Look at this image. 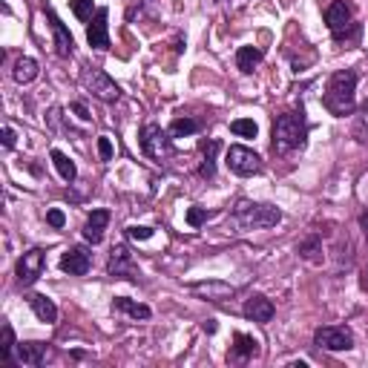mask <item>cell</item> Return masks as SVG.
<instances>
[{"label": "cell", "mask_w": 368, "mask_h": 368, "mask_svg": "<svg viewBox=\"0 0 368 368\" xmlns=\"http://www.w3.org/2000/svg\"><path fill=\"white\" fill-rule=\"evenodd\" d=\"M354 98H357V72L354 69L334 72L328 87H325V95H323L325 110L331 116H337V118L351 116L354 113Z\"/></svg>", "instance_id": "obj_1"}, {"label": "cell", "mask_w": 368, "mask_h": 368, "mask_svg": "<svg viewBox=\"0 0 368 368\" xmlns=\"http://www.w3.org/2000/svg\"><path fill=\"white\" fill-rule=\"evenodd\" d=\"M308 138V124L302 113H282L274 121V152L288 155L294 150H302Z\"/></svg>", "instance_id": "obj_2"}, {"label": "cell", "mask_w": 368, "mask_h": 368, "mask_svg": "<svg viewBox=\"0 0 368 368\" xmlns=\"http://www.w3.org/2000/svg\"><path fill=\"white\" fill-rule=\"evenodd\" d=\"M282 222V210L274 204H256L250 199H242L233 207V225L242 230H253V228H274Z\"/></svg>", "instance_id": "obj_3"}, {"label": "cell", "mask_w": 368, "mask_h": 368, "mask_svg": "<svg viewBox=\"0 0 368 368\" xmlns=\"http://www.w3.org/2000/svg\"><path fill=\"white\" fill-rule=\"evenodd\" d=\"M138 141H141V150L147 159H155V162H162L165 155L173 152V141H170V133L162 130L159 124H144L141 133H138Z\"/></svg>", "instance_id": "obj_4"}, {"label": "cell", "mask_w": 368, "mask_h": 368, "mask_svg": "<svg viewBox=\"0 0 368 368\" xmlns=\"http://www.w3.org/2000/svg\"><path fill=\"white\" fill-rule=\"evenodd\" d=\"M313 345L325 351H351L354 348V334L345 325H323L313 331Z\"/></svg>", "instance_id": "obj_5"}, {"label": "cell", "mask_w": 368, "mask_h": 368, "mask_svg": "<svg viewBox=\"0 0 368 368\" xmlns=\"http://www.w3.org/2000/svg\"><path fill=\"white\" fill-rule=\"evenodd\" d=\"M225 162H228V170H230V173H236V176H242V179L262 173V159H259V155H256L253 150H247V147H239V144L228 150Z\"/></svg>", "instance_id": "obj_6"}, {"label": "cell", "mask_w": 368, "mask_h": 368, "mask_svg": "<svg viewBox=\"0 0 368 368\" xmlns=\"http://www.w3.org/2000/svg\"><path fill=\"white\" fill-rule=\"evenodd\" d=\"M84 84H87V89L95 95V98H101V101H118L121 98V87L104 72V69H87L84 72Z\"/></svg>", "instance_id": "obj_7"}, {"label": "cell", "mask_w": 368, "mask_h": 368, "mask_svg": "<svg viewBox=\"0 0 368 368\" xmlns=\"http://www.w3.org/2000/svg\"><path fill=\"white\" fill-rule=\"evenodd\" d=\"M43 265H46V256H43L40 247L26 250V253L21 256V262H18V282H21L23 288L35 285V282L40 279V274H43Z\"/></svg>", "instance_id": "obj_8"}, {"label": "cell", "mask_w": 368, "mask_h": 368, "mask_svg": "<svg viewBox=\"0 0 368 368\" xmlns=\"http://www.w3.org/2000/svg\"><path fill=\"white\" fill-rule=\"evenodd\" d=\"M107 274L118 277V279H133L135 277V262L127 245H113L110 250V262H107Z\"/></svg>", "instance_id": "obj_9"}, {"label": "cell", "mask_w": 368, "mask_h": 368, "mask_svg": "<svg viewBox=\"0 0 368 368\" xmlns=\"http://www.w3.org/2000/svg\"><path fill=\"white\" fill-rule=\"evenodd\" d=\"M107 18H110V12L107 9H95V18H92V23L87 26V40H89V46H95V49H110V23H107Z\"/></svg>", "instance_id": "obj_10"}, {"label": "cell", "mask_w": 368, "mask_h": 368, "mask_svg": "<svg viewBox=\"0 0 368 368\" xmlns=\"http://www.w3.org/2000/svg\"><path fill=\"white\" fill-rule=\"evenodd\" d=\"M89 268H92V256H89L81 245L69 247V250L61 256V271L69 274V277H84Z\"/></svg>", "instance_id": "obj_11"}, {"label": "cell", "mask_w": 368, "mask_h": 368, "mask_svg": "<svg viewBox=\"0 0 368 368\" xmlns=\"http://www.w3.org/2000/svg\"><path fill=\"white\" fill-rule=\"evenodd\" d=\"M46 18H49V26H52V35H55V52L61 58H72V52H75V40H72V35H69V29L61 23V18L52 12V9H46Z\"/></svg>", "instance_id": "obj_12"}, {"label": "cell", "mask_w": 368, "mask_h": 368, "mask_svg": "<svg viewBox=\"0 0 368 368\" xmlns=\"http://www.w3.org/2000/svg\"><path fill=\"white\" fill-rule=\"evenodd\" d=\"M274 302L268 299V296H262V294H253V296H247V302H245V308H242V313L247 320H253V323H271L274 320Z\"/></svg>", "instance_id": "obj_13"}, {"label": "cell", "mask_w": 368, "mask_h": 368, "mask_svg": "<svg viewBox=\"0 0 368 368\" xmlns=\"http://www.w3.org/2000/svg\"><path fill=\"white\" fill-rule=\"evenodd\" d=\"M325 23L337 35V32H342V29H348L354 23V9L345 4V0H334V4L325 9Z\"/></svg>", "instance_id": "obj_14"}, {"label": "cell", "mask_w": 368, "mask_h": 368, "mask_svg": "<svg viewBox=\"0 0 368 368\" xmlns=\"http://www.w3.org/2000/svg\"><path fill=\"white\" fill-rule=\"evenodd\" d=\"M190 291L199 294V296H204L207 302H225V299H230V296L236 294L233 285H228V282H216V279H210V282H193Z\"/></svg>", "instance_id": "obj_15"}, {"label": "cell", "mask_w": 368, "mask_h": 368, "mask_svg": "<svg viewBox=\"0 0 368 368\" xmlns=\"http://www.w3.org/2000/svg\"><path fill=\"white\" fill-rule=\"evenodd\" d=\"M259 354V340H253L250 334H233V348H230V354H228V359L230 362H247V359H253Z\"/></svg>", "instance_id": "obj_16"}, {"label": "cell", "mask_w": 368, "mask_h": 368, "mask_svg": "<svg viewBox=\"0 0 368 368\" xmlns=\"http://www.w3.org/2000/svg\"><path fill=\"white\" fill-rule=\"evenodd\" d=\"M107 225H110V210H92V213L87 216V222H84V239L98 245L104 239Z\"/></svg>", "instance_id": "obj_17"}, {"label": "cell", "mask_w": 368, "mask_h": 368, "mask_svg": "<svg viewBox=\"0 0 368 368\" xmlns=\"http://www.w3.org/2000/svg\"><path fill=\"white\" fill-rule=\"evenodd\" d=\"M219 147H222V144H219L216 138H201V141H199V150H201V155H204L199 173H201L204 179H213V176H216V152H219Z\"/></svg>", "instance_id": "obj_18"}, {"label": "cell", "mask_w": 368, "mask_h": 368, "mask_svg": "<svg viewBox=\"0 0 368 368\" xmlns=\"http://www.w3.org/2000/svg\"><path fill=\"white\" fill-rule=\"evenodd\" d=\"M15 359H18L21 365H43V359H46V345H43V342H18Z\"/></svg>", "instance_id": "obj_19"}, {"label": "cell", "mask_w": 368, "mask_h": 368, "mask_svg": "<svg viewBox=\"0 0 368 368\" xmlns=\"http://www.w3.org/2000/svg\"><path fill=\"white\" fill-rule=\"evenodd\" d=\"M29 305H32L35 317H38L40 323H55V320H58V305L52 302L46 294H32V296H29Z\"/></svg>", "instance_id": "obj_20"}, {"label": "cell", "mask_w": 368, "mask_h": 368, "mask_svg": "<svg viewBox=\"0 0 368 368\" xmlns=\"http://www.w3.org/2000/svg\"><path fill=\"white\" fill-rule=\"evenodd\" d=\"M262 49H256V46H239V52H236V67H239V72H245V75H250L259 64H262Z\"/></svg>", "instance_id": "obj_21"}, {"label": "cell", "mask_w": 368, "mask_h": 368, "mask_svg": "<svg viewBox=\"0 0 368 368\" xmlns=\"http://www.w3.org/2000/svg\"><path fill=\"white\" fill-rule=\"evenodd\" d=\"M52 165H55V170L61 173V179H64V182H75V179H78V167H75V162L69 159L67 152H61V150H52Z\"/></svg>", "instance_id": "obj_22"}, {"label": "cell", "mask_w": 368, "mask_h": 368, "mask_svg": "<svg viewBox=\"0 0 368 368\" xmlns=\"http://www.w3.org/2000/svg\"><path fill=\"white\" fill-rule=\"evenodd\" d=\"M38 61L35 58H21L18 64H15V69H12V78L18 81V84H32L35 78H38Z\"/></svg>", "instance_id": "obj_23"}, {"label": "cell", "mask_w": 368, "mask_h": 368, "mask_svg": "<svg viewBox=\"0 0 368 368\" xmlns=\"http://www.w3.org/2000/svg\"><path fill=\"white\" fill-rule=\"evenodd\" d=\"M113 308H116V311L130 313L133 320H150V308H147V305H141V302H133V299H127V296H118V299L113 302Z\"/></svg>", "instance_id": "obj_24"}, {"label": "cell", "mask_w": 368, "mask_h": 368, "mask_svg": "<svg viewBox=\"0 0 368 368\" xmlns=\"http://www.w3.org/2000/svg\"><path fill=\"white\" fill-rule=\"evenodd\" d=\"M320 253H323V245H320L317 236H308L305 242H299V256L308 259V262H313V265H320V262H323Z\"/></svg>", "instance_id": "obj_25"}, {"label": "cell", "mask_w": 368, "mask_h": 368, "mask_svg": "<svg viewBox=\"0 0 368 368\" xmlns=\"http://www.w3.org/2000/svg\"><path fill=\"white\" fill-rule=\"evenodd\" d=\"M15 348H18L15 331H12V325L6 323V325H4V342H0V359H4V362H12V359H15Z\"/></svg>", "instance_id": "obj_26"}, {"label": "cell", "mask_w": 368, "mask_h": 368, "mask_svg": "<svg viewBox=\"0 0 368 368\" xmlns=\"http://www.w3.org/2000/svg\"><path fill=\"white\" fill-rule=\"evenodd\" d=\"M193 133H199V121H193V118H176V121L170 124V135H173V138L193 135Z\"/></svg>", "instance_id": "obj_27"}, {"label": "cell", "mask_w": 368, "mask_h": 368, "mask_svg": "<svg viewBox=\"0 0 368 368\" xmlns=\"http://www.w3.org/2000/svg\"><path fill=\"white\" fill-rule=\"evenodd\" d=\"M230 130H233L236 135H242V138H256V135H259V127H256L253 118H236V121L230 124Z\"/></svg>", "instance_id": "obj_28"}, {"label": "cell", "mask_w": 368, "mask_h": 368, "mask_svg": "<svg viewBox=\"0 0 368 368\" xmlns=\"http://www.w3.org/2000/svg\"><path fill=\"white\" fill-rule=\"evenodd\" d=\"M359 35H362L359 23H351L348 29L337 32V35H334V40H337V43H345V46H357V43H359Z\"/></svg>", "instance_id": "obj_29"}, {"label": "cell", "mask_w": 368, "mask_h": 368, "mask_svg": "<svg viewBox=\"0 0 368 368\" xmlns=\"http://www.w3.org/2000/svg\"><path fill=\"white\" fill-rule=\"evenodd\" d=\"M210 216H213V213H210L207 207H199V204H193V207L187 210V225H190V228H201V225H204Z\"/></svg>", "instance_id": "obj_30"}, {"label": "cell", "mask_w": 368, "mask_h": 368, "mask_svg": "<svg viewBox=\"0 0 368 368\" xmlns=\"http://www.w3.org/2000/svg\"><path fill=\"white\" fill-rule=\"evenodd\" d=\"M354 138L362 141V144L368 141V104L359 110V116H357V121H354Z\"/></svg>", "instance_id": "obj_31"}, {"label": "cell", "mask_w": 368, "mask_h": 368, "mask_svg": "<svg viewBox=\"0 0 368 368\" xmlns=\"http://www.w3.org/2000/svg\"><path fill=\"white\" fill-rule=\"evenodd\" d=\"M69 9L75 12L78 21H92V0H69Z\"/></svg>", "instance_id": "obj_32"}, {"label": "cell", "mask_w": 368, "mask_h": 368, "mask_svg": "<svg viewBox=\"0 0 368 368\" xmlns=\"http://www.w3.org/2000/svg\"><path fill=\"white\" fill-rule=\"evenodd\" d=\"M127 236H130L133 242H147V239L152 236V228H144V225H130V228H127Z\"/></svg>", "instance_id": "obj_33"}, {"label": "cell", "mask_w": 368, "mask_h": 368, "mask_svg": "<svg viewBox=\"0 0 368 368\" xmlns=\"http://www.w3.org/2000/svg\"><path fill=\"white\" fill-rule=\"evenodd\" d=\"M46 222L52 225V228H55V230H61L64 225H67V216H64V210H49V213H46Z\"/></svg>", "instance_id": "obj_34"}, {"label": "cell", "mask_w": 368, "mask_h": 368, "mask_svg": "<svg viewBox=\"0 0 368 368\" xmlns=\"http://www.w3.org/2000/svg\"><path fill=\"white\" fill-rule=\"evenodd\" d=\"M98 152H101V159H104V162H110V159H113V152H116V150H113V141H110L107 135H101V138H98Z\"/></svg>", "instance_id": "obj_35"}, {"label": "cell", "mask_w": 368, "mask_h": 368, "mask_svg": "<svg viewBox=\"0 0 368 368\" xmlns=\"http://www.w3.org/2000/svg\"><path fill=\"white\" fill-rule=\"evenodd\" d=\"M69 110H72V113H75V116H78L81 121H89V118H92V116H89V110L84 107L81 101H72V104H69Z\"/></svg>", "instance_id": "obj_36"}, {"label": "cell", "mask_w": 368, "mask_h": 368, "mask_svg": "<svg viewBox=\"0 0 368 368\" xmlns=\"http://www.w3.org/2000/svg\"><path fill=\"white\" fill-rule=\"evenodd\" d=\"M0 135H4V147H6V150H12V147H15L18 135H15V130H12V127H4V133H0Z\"/></svg>", "instance_id": "obj_37"}, {"label": "cell", "mask_w": 368, "mask_h": 368, "mask_svg": "<svg viewBox=\"0 0 368 368\" xmlns=\"http://www.w3.org/2000/svg\"><path fill=\"white\" fill-rule=\"evenodd\" d=\"M359 225H362V233H365V239H368V213H362V216H359Z\"/></svg>", "instance_id": "obj_38"}, {"label": "cell", "mask_w": 368, "mask_h": 368, "mask_svg": "<svg viewBox=\"0 0 368 368\" xmlns=\"http://www.w3.org/2000/svg\"><path fill=\"white\" fill-rule=\"evenodd\" d=\"M204 331L213 334V331H216V320H207V323H204Z\"/></svg>", "instance_id": "obj_39"}, {"label": "cell", "mask_w": 368, "mask_h": 368, "mask_svg": "<svg viewBox=\"0 0 368 368\" xmlns=\"http://www.w3.org/2000/svg\"><path fill=\"white\" fill-rule=\"evenodd\" d=\"M365 277H368V268H365ZM365 285H368V279H365Z\"/></svg>", "instance_id": "obj_40"}]
</instances>
